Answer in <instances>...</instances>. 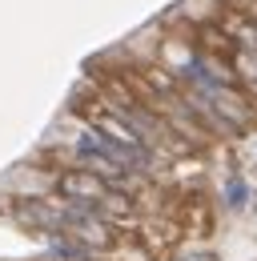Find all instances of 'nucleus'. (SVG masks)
<instances>
[{
	"mask_svg": "<svg viewBox=\"0 0 257 261\" xmlns=\"http://www.w3.org/2000/svg\"><path fill=\"white\" fill-rule=\"evenodd\" d=\"M53 189H57V197H61L64 205H100L113 185H109L100 173L85 169V165H68V169L57 173Z\"/></svg>",
	"mask_w": 257,
	"mask_h": 261,
	"instance_id": "obj_1",
	"label": "nucleus"
},
{
	"mask_svg": "<svg viewBox=\"0 0 257 261\" xmlns=\"http://www.w3.org/2000/svg\"><path fill=\"white\" fill-rule=\"evenodd\" d=\"M173 217L189 237H209L213 233V205L205 193H181L173 197Z\"/></svg>",
	"mask_w": 257,
	"mask_h": 261,
	"instance_id": "obj_2",
	"label": "nucleus"
},
{
	"mask_svg": "<svg viewBox=\"0 0 257 261\" xmlns=\"http://www.w3.org/2000/svg\"><path fill=\"white\" fill-rule=\"evenodd\" d=\"M221 201L229 209H245L249 205V181L241 173H229V181H225V189H221Z\"/></svg>",
	"mask_w": 257,
	"mask_h": 261,
	"instance_id": "obj_3",
	"label": "nucleus"
},
{
	"mask_svg": "<svg viewBox=\"0 0 257 261\" xmlns=\"http://www.w3.org/2000/svg\"><path fill=\"white\" fill-rule=\"evenodd\" d=\"M173 261H213L209 253H181V257H173Z\"/></svg>",
	"mask_w": 257,
	"mask_h": 261,
	"instance_id": "obj_4",
	"label": "nucleus"
}]
</instances>
